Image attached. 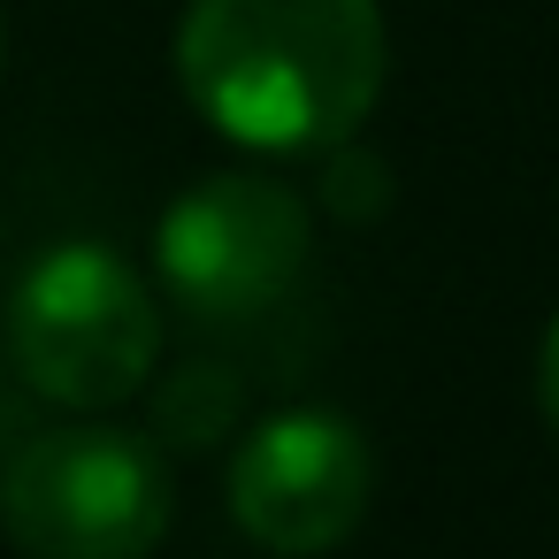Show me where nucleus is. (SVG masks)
<instances>
[{"label":"nucleus","instance_id":"obj_1","mask_svg":"<svg viewBox=\"0 0 559 559\" xmlns=\"http://www.w3.org/2000/svg\"><path fill=\"white\" fill-rule=\"evenodd\" d=\"M391 78L376 0H192L177 24L185 100L253 154L345 146Z\"/></svg>","mask_w":559,"mask_h":559},{"label":"nucleus","instance_id":"obj_2","mask_svg":"<svg viewBox=\"0 0 559 559\" xmlns=\"http://www.w3.org/2000/svg\"><path fill=\"white\" fill-rule=\"evenodd\" d=\"M0 322H9L16 376L70 414H108L139 399L162 368V307L146 276L100 238H62L32 253Z\"/></svg>","mask_w":559,"mask_h":559},{"label":"nucleus","instance_id":"obj_3","mask_svg":"<svg viewBox=\"0 0 559 559\" xmlns=\"http://www.w3.org/2000/svg\"><path fill=\"white\" fill-rule=\"evenodd\" d=\"M169 506L162 444L108 421L47 429L0 467V528L24 559H154Z\"/></svg>","mask_w":559,"mask_h":559},{"label":"nucleus","instance_id":"obj_4","mask_svg":"<svg viewBox=\"0 0 559 559\" xmlns=\"http://www.w3.org/2000/svg\"><path fill=\"white\" fill-rule=\"evenodd\" d=\"M314 253V215L292 185L276 177H200L192 192L169 200L162 230H154V276L162 292L207 322V330H238L261 322L307 269Z\"/></svg>","mask_w":559,"mask_h":559},{"label":"nucleus","instance_id":"obj_5","mask_svg":"<svg viewBox=\"0 0 559 559\" xmlns=\"http://www.w3.org/2000/svg\"><path fill=\"white\" fill-rule=\"evenodd\" d=\"M376 498V452L337 406H284L230 452V521L276 559L337 551Z\"/></svg>","mask_w":559,"mask_h":559},{"label":"nucleus","instance_id":"obj_6","mask_svg":"<svg viewBox=\"0 0 559 559\" xmlns=\"http://www.w3.org/2000/svg\"><path fill=\"white\" fill-rule=\"evenodd\" d=\"M230 421H238V376L223 360H192L154 391V429L177 452H207L215 437H230Z\"/></svg>","mask_w":559,"mask_h":559},{"label":"nucleus","instance_id":"obj_7","mask_svg":"<svg viewBox=\"0 0 559 559\" xmlns=\"http://www.w3.org/2000/svg\"><path fill=\"white\" fill-rule=\"evenodd\" d=\"M536 406H544V421L559 429V314H551V330H544V353H536Z\"/></svg>","mask_w":559,"mask_h":559},{"label":"nucleus","instance_id":"obj_8","mask_svg":"<svg viewBox=\"0 0 559 559\" xmlns=\"http://www.w3.org/2000/svg\"><path fill=\"white\" fill-rule=\"evenodd\" d=\"M0 47H9V39H0Z\"/></svg>","mask_w":559,"mask_h":559}]
</instances>
